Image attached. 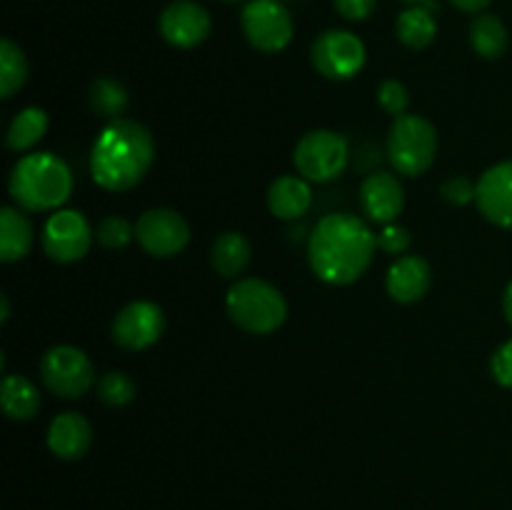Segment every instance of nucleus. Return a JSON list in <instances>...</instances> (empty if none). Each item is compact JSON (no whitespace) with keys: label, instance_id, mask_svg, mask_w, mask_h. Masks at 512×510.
Wrapping results in <instances>:
<instances>
[{"label":"nucleus","instance_id":"b1692460","mask_svg":"<svg viewBox=\"0 0 512 510\" xmlns=\"http://www.w3.org/2000/svg\"><path fill=\"white\" fill-rule=\"evenodd\" d=\"M130 103V95L128 88L123 83H118L115 78H95L88 88V105L98 118L110 120H118L123 118V113L128 110Z\"/></svg>","mask_w":512,"mask_h":510},{"label":"nucleus","instance_id":"473e14b6","mask_svg":"<svg viewBox=\"0 0 512 510\" xmlns=\"http://www.w3.org/2000/svg\"><path fill=\"white\" fill-rule=\"evenodd\" d=\"M333 5L345 20H353V23H358V20H368L370 15L375 13V8H378V0H333Z\"/></svg>","mask_w":512,"mask_h":510},{"label":"nucleus","instance_id":"f8f14e48","mask_svg":"<svg viewBox=\"0 0 512 510\" xmlns=\"http://www.w3.org/2000/svg\"><path fill=\"white\" fill-rule=\"evenodd\" d=\"M113 340L125 350H148L163 338L165 313L153 300H133L123 305L113 318Z\"/></svg>","mask_w":512,"mask_h":510},{"label":"nucleus","instance_id":"2f4dec72","mask_svg":"<svg viewBox=\"0 0 512 510\" xmlns=\"http://www.w3.org/2000/svg\"><path fill=\"white\" fill-rule=\"evenodd\" d=\"M490 373H493L495 383L512 388V340L495 350L493 360H490Z\"/></svg>","mask_w":512,"mask_h":510},{"label":"nucleus","instance_id":"c9c22d12","mask_svg":"<svg viewBox=\"0 0 512 510\" xmlns=\"http://www.w3.org/2000/svg\"><path fill=\"white\" fill-rule=\"evenodd\" d=\"M0 323H8L10 318V303H8V295H0Z\"/></svg>","mask_w":512,"mask_h":510},{"label":"nucleus","instance_id":"f257e3e1","mask_svg":"<svg viewBox=\"0 0 512 510\" xmlns=\"http://www.w3.org/2000/svg\"><path fill=\"white\" fill-rule=\"evenodd\" d=\"M378 250V235L365 220L350 213L325 215L308 238V263L325 285H353L370 268Z\"/></svg>","mask_w":512,"mask_h":510},{"label":"nucleus","instance_id":"ddd939ff","mask_svg":"<svg viewBox=\"0 0 512 510\" xmlns=\"http://www.w3.org/2000/svg\"><path fill=\"white\" fill-rule=\"evenodd\" d=\"M158 28L165 43L180 50H190L208 40L213 20H210L208 10L195 0H173L160 13Z\"/></svg>","mask_w":512,"mask_h":510},{"label":"nucleus","instance_id":"9d476101","mask_svg":"<svg viewBox=\"0 0 512 510\" xmlns=\"http://www.w3.org/2000/svg\"><path fill=\"white\" fill-rule=\"evenodd\" d=\"M93 238L95 233L90 228L88 218L80 210L65 208L50 213V218L43 225V233H40L45 255L60 265L83 260L88 255L90 245H93Z\"/></svg>","mask_w":512,"mask_h":510},{"label":"nucleus","instance_id":"1a4fd4ad","mask_svg":"<svg viewBox=\"0 0 512 510\" xmlns=\"http://www.w3.org/2000/svg\"><path fill=\"white\" fill-rule=\"evenodd\" d=\"M365 43L350 30H325L313 40V68L328 80H353L365 68Z\"/></svg>","mask_w":512,"mask_h":510},{"label":"nucleus","instance_id":"4c0bfd02","mask_svg":"<svg viewBox=\"0 0 512 510\" xmlns=\"http://www.w3.org/2000/svg\"><path fill=\"white\" fill-rule=\"evenodd\" d=\"M223 3H240V0H223Z\"/></svg>","mask_w":512,"mask_h":510},{"label":"nucleus","instance_id":"a211bd4d","mask_svg":"<svg viewBox=\"0 0 512 510\" xmlns=\"http://www.w3.org/2000/svg\"><path fill=\"white\" fill-rule=\"evenodd\" d=\"M313 205V190L303 175H280L268 188V208L278 220H300Z\"/></svg>","mask_w":512,"mask_h":510},{"label":"nucleus","instance_id":"39448f33","mask_svg":"<svg viewBox=\"0 0 512 510\" xmlns=\"http://www.w3.org/2000/svg\"><path fill=\"white\" fill-rule=\"evenodd\" d=\"M385 153L395 173L405 178H418L433 168L435 155H438V130L423 115H400L390 125Z\"/></svg>","mask_w":512,"mask_h":510},{"label":"nucleus","instance_id":"a878e982","mask_svg":"<svg viewBox=\"0 0 512 510\" xmlns=\"http://www.w3.org/2000/svg\"><path fill=\"white\" fill-rule=\"evenodd\" d=\"M28 58L10 38L0 40V98L8 100L28 83Z\"/></svg>","mask_w":512,"mask_h":510},{"label":"nucleus","instance_id":"2eb2a0df","mask_svg":"<svg viewBox=\"0 0 512 510\" xmlns=\"http://www.w3.org/2000/svg\"><path fill=\"white\" fill-rule=\"evenodd\" d=\"M360 208L373 223L388 225L400 218L405 208V188L398 175L373 173L360 185Z\"/></svg>","mask_w":512,"mask_h":510},{"label":"nucleus","instance_id":"e433bc0d","mask_svg":"<svg viewBox=\"0 0 512 510\" xmlns=\"http://www.w3.org/2000/svg\"><path fill=\"white\" fill-rule=\"evenodd\" d=\"M403 3H410V5H420V3H425V0H403Z\"/></svg>","mask_w":512,"mask_h":510},{"label":"nucleus","instance_id":"0eeeda50","mask_svg":"<svg viewBox=\"0 0 512 510\" xmlns=\"http://www.w3.org/2000/svg\"><path fill=\"white\" fill-rule=\"evenodd\" d=\"M40 380L58 398L78 400L93 388L95 368L85 350L75 345H53L40 358Z\"/></svg>","mask_w":512,"mask_h":510},{"label":"nucleus","instance_id":"f704fd0d","mask_svg":"<svg viewBox=\"0 0 512 510\" xmlns=\"http://www.w3.org/2000/svg\"><path fill=\"white\" fill-rule=\"evenodd\" d=\"M503 313L505 318H508V323L512 325V280L508 283V288H505V295H503Z\"/></svg>","mask_w":512,"mask_h":510},{"label":"nucleus","instance_id":"aec40b11","mask_svg":"<svg viewBox=\"0 0 512 510\" xmlns=\"http://www.w3.org/2000/svg\"><path fill=\"white\" fill-rule=\"evenodd\" d=\"M250 260H253V248L250 240L238 230H228L215 238L213 248H210V263L213 270L225 280H235L248 270Z\"/></svg>","mask_w":512,"mask_h":510},{"label":"nucleus","instance_id":"c756f323","mask_svg":"<svg viewBox=\"0 0 512 510\" xmlns=\"http://www.w3.org/2000/svg\"><path fill=\"white\" fill-rule=\"evenodd\" d=\"M410 230L403 228L398 223H388L380 228L378 233V248L383 250L385 255H393V258H400V255L408 253L410 248Z\"/></svg>","mask_w":512,"mask_h":510},{"label":"nucleus","instance_id":"f3484780","mask_svg":"<svg viewBox=\"0 0 512 510\" xmlns=\"http://www.w3.org/2000/svg\"><path fill=\"white\" fill-rule=\"evenodd\" d=\"M93 445V428L80 413H60L48 425V448L60 460H80Z\"/></svg>","mask_w":512,"mask_h":510},{"label":"nucleus","instance_id":"bb28decb","mask_svg":"<svg viewBox=\"0 0 512 510\" xmlns=\"http://www.w3.org/2000/svg\"><path fill=\"white\" fill-rule=\"evenodd\" d=\"M135 393H138L135 380L130 378L128 373H118V370L105 373L98 383V398L103 400L108 408H123V405L133 403Z\"/></svg>","mask_w":512,"mask_h":510},{"label":"nucleus","instance_id":"423d86ee","mask_svg":"<svg viewBox=\"0 0 512 510\" xmlns=\"http://www.w3.org/2000/svg\"><path fill=\"white\" fill-rule=\"evenodd\" d=\"M350 160V145L345 135L335 130H310L298 140L293 153L295 170L308 183H330L340 178Z\"/></svg>","mask_w":512,"mask_h":510},{"label":"nucleus","instance_id":"9b49d317","mask_svg":"<svg viewBox=\"0 0 512 510\" xmlns=\"http://www.w3.org/2000/svg\"><path fill=\"white\" fill-rule=\"evenodd\" d=\"M135 240L153 258H173L190 243V225L178 210L150 208L135 223Z\"/></svg>","mask_w":512,"mask_h":510},{"label":"nucleus","instance_id":"f03ea898","mask_svg":"<svg viewBox=\"0 0 512 510\" xmlns=\"http://www.w3.org/2000/svg\"><path fill=\"white\" fill-rule=\"evenodd\" d=\"M155 160L153 133L130 118L110 120L90 148V175L110 193H125L143 183Z\"/></svg>","mask_w":512,"mask_h":510},{"label":"nucleus","instance_id":"4be33fe9","mask_svg":"<svg viewBox=\"0 0 512 510\" xmlns=\"http://www.w3.org/2000/svg\"><path fill=\"white\" fill-rule=\"evenodd\" d=\"M0 403L10 420L28 423L40 413V388L25 375H5L3 388H0Z\"/></svg>","mask_w":512,"mask_h":510},{"label":"nucleus","instance_id":"dca6fc26","mask_svg":"<svg viewBox=\"0 0 512 510\" xmlns=\"http://www.w3.org/2000/svg\"><path fill=\"white\" fill-rule=\"evenodd\" d=\"M430 285H433V270H430L428 260L420 255H400L385 275V290L400 305L423 300Z\"/></svg>","mask_w":512,"mask_h":510},{"label":"nucleus","instance_id":"cd10ccee","mask_svg":"<svg viewBox=\"0 0 512 510\" xmlns=\"http://www.w3.org/2000/svg\"><path fill=\"white\" fill-rule=\"evenodd\" d=\"M95 240H98L103 248L108 250H120L135 240V225H130L128 220L120 218V215H108L98 223L95 228Z\"/></svg>","mask_w":512,"mask_h":510},{"label":"nucleus","instance_id":"5701e85b","mask_svg":"<svg viewBox=\"0 0 512 510\" xmlns=\"http://www.w3.org/2000/svg\"><path fill=\"white\" fill-rule=\"evenodd\" d=\"M45 133H48V113L38 105H28L10 120L5 145L13 153H25V150L35 148L45 138Z\"/></svg>","mask_w":512,"mask_h":510},{"label":"nucleus","instance_id":"7c9ffc66","mask_svg":"<svg viewBox=\"0 0 512 510\" xmlns=\"http://www.w3.org/2000/svg\"><path fill=\"white\" fill-rule=\"evenodd\" d=\"M475 190H478V183H473L470 178L465 175H453V178L443 180L440 183V195L443 200H448L450 205H468L475 200Z\"/></svg>","mask_w":512,"mask_h":510},{"label":"nucleus","instance_id":"6e6552de","mask_svg":"<svg viewBox=\"0 0 512 510\" xmlns=\"http://www.w3.org/2000/svg\"><path fill=\"white\" fill-rule=\"evenodd\" d=\"M240 28L260 53H280L293 40V18L280 0H248L240 13Z\"/></svg>","mask_w":512,"mask_h":510},{"label":"nucleus","instance_id":"412c9836","mask_svg":"<svg viewBox=\"0 0 512 510\" xmlns=\"http://www.w3.org/2000/svg\"><path fill=\"white\" fill-rule=\"evenodd\" d=\"M395 33L398 40L410 50H425L433 45L435 35H438V20H435V5L420 3L410 5L395 20Z\"/></svg>","mask_w":512,"mask_h":510},{"label":"nucleus","instance_id":"c85d7f7f","mask_svg":"<svg viewBox=\"0 0 512 510\" xmlns=\"http://www.w3.org/2000/svg\"><path fill=\"white\" fill-rule=\"evenodd\" d=\"M378 105L393 118H400V115L408 113L410 105V93L405 88V83L400 80L388 78L378 85Z\"/></svg>","mask_w":512,"mask_h":510},{"label":"nucleus","instance_id":"6ab92c4d","mask_svg":"<svg viewBox=\"0 0 512 510\" xmlns=\"http://www.w3.org/2000/svg\"><path fill=\"white\" fill-rule=\"evenodd\" d=\"M35 228L25 210L18 205L0 208V260L3 263H18L33 250Z\"/></svg>","mask_w":512,"mask_h":510},{"label":"nucleus","instance_id":"4468645a","mask_svg":"<svg viewBox=\"0 0 512 510\" xmlns=\"http://www.w3.org/2000/svg\"><path fill=\"white\" fill-rule=\"evenodd\" d=\"M475 203L485 220L512 230V160H503L480 175Z\"/></svg>","mask_w":512,"mask_h":510},{"label":"nucleus","instance_id":"20e7f679","mask_svg":"<svg viewBox=\"0 0 512 510\" xmlns=\"http://www.w3.org/2000/svg\"><path fill=\"white\" fill-rule=\"evenodd\" d=\"M225 310L240 330L250 335H270L288 318L285 295L260 278H240L225 295Z\"/></svg>","mask_w":512,"mask_h":510},{"label":"nucleus","instance_id":"72a5a7b5","mask_svg":"<svg viewBox=\"0 0 512 510\" xmlns=\"http://www.w3.org/2000/svg\"><path fill=\"white\" fill-rule=\"evenodd\" d=\"M450 3L458 10H463V13H480V10L488 8L493 0H450Z\"/></svg>","mask_w":512,"mask_h":510},{"label":"nucleus","instance_id":"7ed1b4c3","mask_svg":"<svg viewBox=\"0 0 512 510\" xmlns=\"http://www.w3.org/2000/svg\"><path fill=\"white\" fill-rule=\"evenodd\" d=\"M8 193L25 213H55L73 193V170L55 153H28L10 170Z\"/></svg>","mask_w":512,"mask_h":510},{"label":"nucleus","instance_id":"393cba45","mask_svg":"<svg viewBox=\"0 0 512 510\" xmlns=\"http://www.w3.org/2000/svg\"><path fill=\"white\" fill-rule=\"evenodd\" d=\"M470 45L485 60H495L508 50V28L493 13H480L470 25Z\"/></svg>","mask_w":512,"mask_h":510}]
</instances>
